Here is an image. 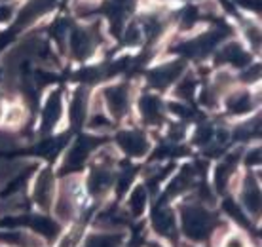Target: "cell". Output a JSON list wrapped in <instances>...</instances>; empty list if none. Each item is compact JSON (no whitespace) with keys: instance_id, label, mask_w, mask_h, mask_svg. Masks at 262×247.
<instances>
[{"instance_id":"11","label":"cell","mask_w":262,"mask_h":247,"mask_svg":"<svg viewBox=\"0 0 262 247\" xmlns=\"http://www.w3.org/2000/svg\"><path fill=\"white\" fill-rule=\"evenodd\" d=\"M139 114L146 126H160L165 116L164 101L154 93H144L139 99Z\"/></svg>"},{"instance_id":"9","label":"cell","mask_w":262,"mask_h":247,"mask_svg":"<svg viewBox=\"0 0 262 247\" xmlns=\"http://www.w3.org/2000/svg\"><path fill=\"white\" fill-rule=\"evenodd\" d=\"M184 74V63L183 61H171L165 65H160L148 72V82L154 90L164 91L169 86H173L181 76Z\"/></svg>"},{"instance_id":"29","label":"cell","mask_w":262,"mask_h":247,"mask_svg":"<svg viewBox=\"0 0 262 247\" xmlns=\"http://www.w3.org/2000/svg\"><path fill=\"white\" fill-rule=\"evenodd\" d=\"M190 247H207V245H190Z\"/></svg>"},{"instance_id":"7","label":"cell","mask_w":262,"mask_h":247,"mask_svg":"<svg viewBox=\"0 0 262 247\" xmlns=\"http://www.w3.org/2000/svg\"><path fill=\"white\" fill-rule=\"evenodd\" d=\"M27 230H31L33 234H36L38 238L46 241L48 247H52V243L57 238L59 234L63 232V227H61L59 222L53 219L52 215L48 213H33V215H27V224H25Z\"/></svg>"},{"instance_id":"6","label":"cell","mask_w":262,"mask_h":247,"mask_svg":"<svg viewBox=\"0 0 262 247\" xmlns=\"http://www.w3.org/2000/svg\"><path fill=\"white\" fill-rule=\"evenodd\" d=\"M237 203L249 215L251 221L258 222V219H260V182L256 181L253 173H247L245 179H242V182H239Z\"/></svg>"},{"instance_id":"13","label":"cell","mask_w":262,"mask_h":247,"mask_svg":"<svg viewBox=\"0 0 262 247\" xmlns=\"http://www.w3.org/2000/svg\"><path fill=\"white\" fill-rule=\"evenodd\" d=\"M237 163H239V154L234 152V154H228V156L224 158L223 162L215 168V173H213V187H215V190L219 194H224V192H226L230 181H232V177L236 173Z\"/></svg>"},{"instance_id":"26","label":"cell","mask_w":262,"mask_h":247,"mask_svg":"<svg viewBox=\"0 0 262 247\" xmlns=\"http://www.w3.org/2000/svg\"><path fill=\"white\" fill-rule=\"evenodd\" d=\"M144 247H171V245H167V243H164V241L156 240V238H152V240H146Z\"/></svg>"},{"instance_id":"19","label":"cell","mask_w":262,"mask_h":247,"mask_svg":"<svg viewBox=\"0 0 262 247\" xmlns=\"http://www.w3.org/2000/svg\"><path fill=\"white\" fill-rule=\"evenodd\" d=\"M55 4V0H31L25 8H23V12L19 13V17H17V25L19 27H25V25H31L33 21H36L40 15H44L46 12H50Z\"/></svg>"},{"instance_id":"22","label":"cell","mask_w":262,"mask_h":247,"mask_svg":"<svg viewBox=\"0 0 262 247\" xmlns=\"http://www.w3.org/2000/svg\"><path fill=\"white\" fill-rule=\"evenodd\" d=\"M194 91H196V78L192 74H183L181 78L175 82V95L181 101H188L194 97Z\"/></svg>"},{"instance_id":"24","label":"cell","mask_w":262,"mask_h":247,"mask_svg":"<svg viewBox=\"0 0 262 247\" xmlns=\"http://www.w3.org/2000/svg\"><path fill=\"white\" fill-rule=\"evenodd\" d=\"M258 76H260V69H258V65L249 67V69L242 74L243 82H255V80H258Z\"/></svg>"},{"instance_id":"8","label":"cell","mask_w":262,"mask_h":247,"mask_svg":"<svg viewBox=\"0 0 262 247\" xmlns=\"http://www.w3.org/2000/svg\"><path fill=\"white\" fill-rule=\"evenodd\" d=\"M116 145L129 158H144L150 150V141L141 130H122L116 135Z\"/></svg>"},{"instance_id":"20","label":"cell","mask_w":262,"mask_h":247,"mask_svg":"<svg viewBox=\"0 0 262 247\" xmlns=\"http://www.w3.org/2000/svg\"><path fill=\"white\" fill-rule=\"evenodd\" d=\"M90 114V97L85 90H78L71 101V122L82 123Z\"/></svg>"},{"instance_id":"1","label":"cell","mask_w":262,"mask_h":247,"mask_svg":"<svg viewBox=\"0 0 262 247\" xmlns=\"http://www.w3.org/2000/svg\"><path fill=\"white\" fill-rule=\"evenodd\" d=\"M179 234L181 240L190 245H209L211 238L221 227L219 217L213 213L211 205L194 200H186L177 209Z\"/></svg>"},{"instance_id":"12","label":"cell","mask_w":262,"mask_h":247,"mask_svg":"<svg viewBox=\"0 0 262 247\" xmlns=\"http://www.w3.org/2000/svg\"><path fill=\"white\" fill-rule=\"evenodd\" d=\"M125 232H112V230H97L92 228L84 234V240L80 247H124L125 245Z\"/></svg>"},{"instance_id":"17","label":"cell","mask_w":262,"mask_h":247,"mask_svg":"<svg viewBox=\"0 0 262 247\" xmlns=\"http://www.w3.org/2000/svg\"><path fill=\"white\" fill-rule=\"evenodd\" d=\"M219 63H223L226 67H237V69H245L249 63V53L243 50L237 42H228L224 44V48L219 52Z\"/></svg>"},{"instance_id":"4","label":"cell","mask_w":262,"mask_h":247,"mask_svg":"<svg viewBox=\"0 0 262 247\" xmlns=\"http://www.w3.org/2000/svg\"><path fill=\"white\" fill-rule=\"evenodd\" d=\"M103 97V107L106 109L108 116L112 120H122L131 109V86L125 82L106 86L101 91Z\"/></svg>"},{"instance_id":"28","label":"cell","mask_w":262,"mask_h":247,"mask_svg":"<svg viewBox=\"0 0 262 247\" xmlns=\"http://www.w3.org/2000/svg\"><path fill=\"white\" fill-rule=\"evenodd\" d=\"M4 109H6V107H4L2 101H0V120H2V116H4Z\"/></svg>"},{"instance_id":"5","label":"cell","mask_w":262,"mask_h":247,"mask_svg":"<svg viewBox=\"0 0 262 247\" xmlns=\"http://www.w3.org/2000/svg\"><path fill=\"white\" fill-rule=\"evenodd\" d=\"M55 192H57V177L52 169L46 168L38 171V175L33 182V192H31V202L36 205L38 211L48 213L53 205L55 200Z\"/></svg>"},{"instance_id":"14","label":"cell","mask_w":262,"mask_h":247,"mask_svg":"<svg viewBox=\"0 0 262 247\" xmlns=\"http://www.w3.org/2000/svg\"><path fill=\"white\" fill-rule=\"evenodd\" d=\"M61 116H63V95L61 91H52L44 101L42 107V123L46 130H53L59 123Z\"/></svg>"},{"instance_id":"27","label":"cell","mask_w":262,"mask_h":247,"mask_svg":"<svg viewBox=\"0 0 262 247\" xmlns=\"http://www.w3.org/2000/svg\"><path fill=\"white\" fill-rule=\"evenodd\" d=\"M8 17H10V12L6 8H0V21H8Z\"/></svg>"},{"instance_id":"16","label":"cell","mask_w":262,"mask_h":247,"mask_svg":"<svg viewBox=\"0 0 262 247\" xmlns=\"http://www.w3.org/2000/svg\"><path fill=\"white\" fill-rule=\"evenodd\" d=\"M71 42V52L76 59H88L93 53L95 48V36L85 29H76L69 36Z\"/></svg>"},{"instance_id":"21","label":"cell","mask_w":262,"mask_h":247,"mask_svg":"<svg viewBox=\"0 0 262 247\" xmlns=\"http://www.w3.org/2000/svg\"><path fill=\"white\" fill-rule=\"evenodd\" d=\"M2 120H4V123L10 126V128H19V126H23L27 120L25 107H23V105H17V103L6 107V109H4V116H2Z\"/></svg>"},{"instance_id":"2","label":"cell","mask_w":262,"mask_h":247,"mask_svg":"<svg viewBox=\"0 0 262 247\" xmlns=\"http://www.w3.org/2000/svg\"><path fill=\"white\" fill-rule=\"evenodd\" d=\"M82 192H84V184L76 175H69L61 182H57L55 200L50 211L61 227H69L74 221H78Z\"/></svg>"},{"instance_id":"30","label":"cell","mask_w":262,"mask_h":247,"mask_svg":"<svg viewBox=\"0 0 262 247\" xmlns=\"http://www.w3.org/2000/svg\"><path fill=\"white\" fill-rule=\"evenodd\" d=\"M124 247H125V245H124Z\"/></svg>"},{"instance_id":"3","label":"cell","mask_w":262,"mask_h":247,"mask_svg":"<svg viewBox=\"0 0 262 247\" xmlns=\"http://www.w3.org/2000/svg\"><path fill=\"white\" fill-rule=\"evenodd\" d=\"M150 230L156 240L164 241L171 247H181V234H179L177 209H173L167 202L160 203L150 213Z\"/></svg>"},{"instance_id":"25","label":"cell","mask_w":262,"mask_h":247,"mask_svg":"<svg viewBox=\"0 0 262 247\" xmlns=\"http://www.w3.org/2000/svg\"><path fill=\"white\" fill-rule=\"evenodd\" d=\"M245 162H247V166H251V168H253V166H258V163H260V149L256 147V149L251 150L249 158H247Z\"/></svg>"},{"instance_id":"18","label":"cell","mask_w":262,"mask_h":247,"mask_svg":"<svg viewBox=\"0 0 262 247\" xmlns=\"http://www.w3.org/2000/svg\"><path fill=\"white\" fill-rule=\"evenodd\" d=\"M84 234H85V222L74 221L61 232L59 238L52 243V247H80V243L84 240Z\"/></svg>"},{"instance_id":"23","label":"cell","mask_w":262,"mask_h":247,"mask_svg":"<svg viewBox=\"0 0 262 247\" xmlns=\"http://www.w3.org/2000/svg\"><path fill=\"white\" fill-rule=\"evenodd\" d=\"M245 34H247V40H249L251 48H253L255 52H258V50H260V31H258L255 25H251L249 29L245 31Z\"/></svg>"},{"instance_id":"10","label":"cell","mask_w":262,"mask_h":247,"mask_svg":"<svg viewBox=\"0 0 262 247\" xmlns=\"http://www.w3.org/2000/svg\"><path fill=\"white\" fill-rule=\"evenodd\" d=\"M150 192L146 189V184L143 182H137L133 184L129 190H127V198H125V213L129 215L131 221L135 219H141L146 209H148V202H150Z\"/></svg>"},{"instance_id":"15","label":"cell","mask_w":262,"mask_h":247,"mask_svg":"<svg viewBox=\"0 0 262 247\" xmlns=\"http://www.w3.org/2000/svg\"><path fill=\"white\" fill-rule=\"evenodd\" d=\"M224 107H226V112H228V114L243 116V114H247V112H253V109H255V99H253V95H251L249 91L237 90L226 95Z\"/></svg>"}]
</instances>
